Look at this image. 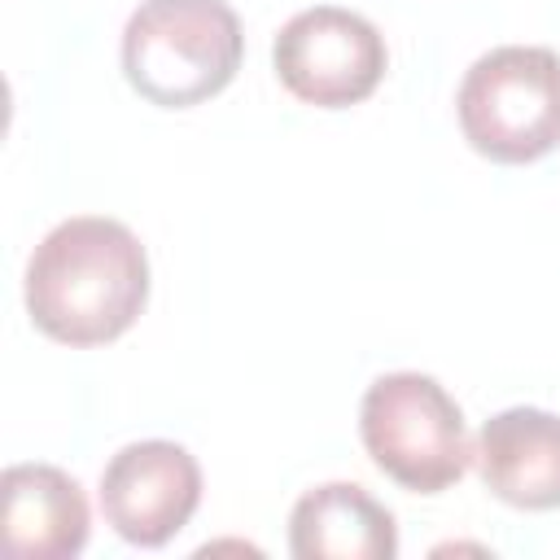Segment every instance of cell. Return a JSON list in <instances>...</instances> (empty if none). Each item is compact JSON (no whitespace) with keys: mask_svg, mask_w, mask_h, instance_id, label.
<instances>
[{"mask_svg":"<svg viewBox=\"0 0 560 560\" xmlns=\"http://www.w3.org/2000/svg\"><path fill=\"white\" fill-rule=\"evenodd\" d=\"M280 83L319 109H346L376 92L385 74V39L381 31L341 4H315L293 13L271 48Z\"/></svg>","mask_w":560,"mask_h":560,"instance_id":"5","label":"cell"},{"mask_svg":"<svg viewBox=\"0 0 560 560\" xmlns=\"http://www.w3.org/2000/svg\"><path fill=\"white\" fill-rule=\"evenodd\" d=\"M490 494L525 512L560 508V416L542 407L494 411L472 446Z\"/></svg>","mask_w":560,"mask_h":560,"instance_id":"8","label":"cell"},{"mask_svg":"<svg viewBox=\"0 0 560 560\" xmlns=\"http://www.w3.org/2000/svg\"><path fill=\"white\" fill-rule=\"evenodd\" d=\"M149 298L140 236L105 214L61 219L26 262V311L39 332L66 346L122 337Z\"/></svg>","mask_w":560,"mask_h":560,"instance_id":"1","label":"cell"},{"mask_svg":"<svg viewBox=\"0 0 560 560\" xmlns=\"http://www.w3.org/2000/svg\"><path fill=\"white\" fill-rule=\"evenodd\" d=\"M359 438L372 464L416 494L455 486L472 459L459 402L424 372L376 376L359 407Z\"/></svg>","mask_w":560,"mask_h":560,"instance_id":"3","label":"cell"},{"mask_svg":"<svg viewBox=\"0 0 560 560\" xmlns=\"http://www.w3.org/2000/svg\"><path fill=\"white\" fill-rule=\"evenodd\" d=\"M289 551L298 560H389L398 556V525L363 486L328 481L293 503Z\"/></svg>","mask_w":560,"mask_h":560,"instance_id":"9","label":"cell"},{"mask_svg":"<svg viewBox=\"0 0 560 560\" xmlns=\"http://www.w3.org/2000/svg\"><path fill=\"white\" fill-rule=\"evenodd\" d=\"M0 542L13 560H70L88 542L83 486L52 464H13L0 477Z\"/></svg>","mask_w":560,"mask_h":560,"instance_id":"7","label":"cell"},{"mask_svg":"<svg viewBox=\"0 0 560 560\" xmlns=\"http://www.w3.org/2000/svg\"><path fill=\"white\" fill-rule=\"evenodd\" d=\"M241 52L245 35L228 0H140L122 26V74L162 109L219 96L236 79Z\"/></svg>","mask_w":560,"mask_h":560,"instance_id":"2","label":"cell"},{"mask_svg":"<svg viewBox=\"0 0 560 560\" xmlns=\"http://www.w3.org/2000/svg\"><path fill=\"white\" fill-rule=\"evenodd\" d=\"M464 140L490 162H534L560 144V52L503 44L481 52L455 96Z\"/></svg>","mask_w":560,"mask_h":560,"instance_id":"4","label":"cell"},{"mask_svg":"<svg viewBox=\"0 0 560 560\" xmlns=\"http://www.w3.org/2000/svg\"><path fill=\"white\" fill-rule=\"evenodd\" d=\"M201 503L197 459L166 438L122 446L101 472V512L118 538L166 547Z\"/></svg>","mask_w":560,"mask_h":560,"instance_id":"6","label":"cell"}]
</instances>
